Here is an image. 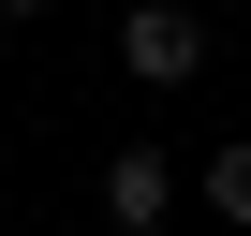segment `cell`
I'll use <instances>...</instances> for the list:
<instances>
[{
  "label": "cell",
  "mask_w": 251,
  "mask_h": 236,
  "mask_svg": "<svg viewBox=\"0 0 251 236\" xmlns=\"http://www.w3.org/2000/svg\"><path fill=\"white\" fill-rule=\"evenodd\" d=\"M118 74L192 89V74H207V15H177V0H118Z\"/></svg>",
  "instance_id": "cell-1"
},
{
  "label": "cell",
  "mask_w": 251,
  "mask_h": 236,
  "mask_svg": "<svg viewBox=\"0 0 251 236\" xmlns=\"http://www.w3.org/2000/svg\"><path fill=\"white\" fill-rule=\"evenodd\" d=\"M163 207H177V163H163V148H118V163H103V221H118V236H163Z\"/></svg>",
  "instance_id": "cell-2"
},
{
  "label": "cell",
  "mask_w": 251,
  "mask_h": 236,
  "mask_svg": "<svg viewBox=\"0 0 251 236\" xmlns=\"http://www.w3.org/2000/svg\"><path fill=\"white\" fill-rule=\"evenodd\" d=\"M207 207L251 236V133H222V148H207Z\"/></svg>",
  "instance_id": "cell-3"
},
{
  "label": "cell",
  "mask_w": 251,
  "mask_h": 236,
  "mask_svg": "<svg viewBox=\"0 0 251 236\" xmlns=\"http://www.w3.org/2000/svg\"><path fill=\"white\" fill-rule=\"evenodd\" d=\"M0 15H45V0H0Z\"/></svg>",
  "instance_id": "cell-4"
}]
</instances>
